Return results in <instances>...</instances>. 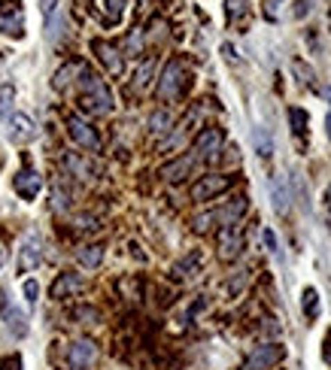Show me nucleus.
I'll return each mask as SVG.
<instances>
[{
  "instance_id": "nucleus-1",
  "label": "nucleus",
  "mask_w": 331,
  "mask_h": 370,
  "mask_svg": "<svg viewBox=\"0 0 331 370\" xmlns=\"http://www.w3.org/2000/svg\"><path fill=\"white\" fill-rule=\"evenodd\" d=\"M79 106L92 115L113 113V91L106 88V82L97 79L86 64H82V70H79Z\"/></svg>"
},
{
  "instance_id": "nucleus-2",
  "label": "nucleus",
  "mask_w": 331,
  "mask_h": 370,
  "mask_svg": "<svg viewBox=\"0 0 331 370\" xmlns=\"http://www.w3.org/2000/svg\"><path fill=\"white\" fill-rule=\"evenodd\" d=\"M188 73H186V64L183 61H168L164 64V73H161V79H159V97L161 100H179L183 97V91L188 86Z\"/></svg>"
},
{
  "instance_id": "nucleus-3",
  "label": "nucleus",
  "mask_w": 331,
  "mask_h": 370,
  "mask_svg": "<svg viewBox=\"0 0 331 370\" xmlns=\"http://www.w3.org/2000/svg\"><path fill=\"white\" fill-rule=\"evenodd\" d=\"M222 131H216V128H207V131H201L197 134V140H195V146H192V155L195 158V164L197 161H219V152H222Z\"/></svg>"
},
{
  "instance_id": "nucleus-4",
  "label": "nucleus",
  "mask_w": 331,
  "mask_h": 370,
  "mask_svg": "<svg viewBox=\"0 0 331 370\" xmlns=\"http://www.w3.org/2000/svg\"><path fill=\"white\" fill-rule=\"evenodd\" d=\"M0 33L13 40L24 37V10L19 0H0Z\"/></svg>"
},
{
  "instance_id": "nucleus-5",
  "label": "nucleus",
  "mask_w": 331,
  "mask_h": 370,
  "mask_svg": "<svg viewBox=\"0 0 331 370\" xmlns=\"http://www.w3.org/2000/svg\"><path fill=\"white\" fill-rule=\"evenodd\" d=\"M228 188H231V176L210 173V176H201V179L192 185V198L197 200V204H204V200H213V198L225 195Z\"/></svg>"
},
{
  "instance_id": "nucleus-6",
  "label": "nucleus",
  "mask_w": 331,
  "mask_h": 370,
  "mask_svg": "<svg viewBox=\"0 0 331 370\" xmlns=\"http://www.w3.org/2000/svg\"><path fill=\"white\" fill-rule=\"evenodd\" d=\"M0 316H3V325L13 337H24V334H28V316L13 304L10 294H6L3 289H0Z\"/></svg>"
},
{
  "instance_id": "nucleus-7",
  "label": "nucleus",
  "mask_w": 331,
  "mask_h": 370,
  "mask_svg": "<svg viewBox=\"0 0 331 370\" xmlns=\"http://www.w3.org/2000/svg\"><path fill=\"white\" fill-rule=\"evenodd\" d=\"M67 131H70V137H73L76 146L88 149V152H101V137H97V131L86 119H82V115H70V119H67Z\"/></svg>"
},
{
  "instance_id": "nucleus-8",
  "label": "nucleus",
  "mask_w": 331,
  "mask_h": 370,
  "mask_svg": "<svg viewBox=\"0 0 331 370\" xmlns=\"http://www.w3.org/2000/svg\"><path fill=\"white\" fill-rule=\"evenodd\" d=\"M243 252V228L237 222L222 225L219 231V258L222 262H234V258Z\"/></svg>"
},
{
  "instance_id": "nucleus-9",
  "label": "nucleus",
  "mask_w": 331,
  "mask_h": 370,
  "mask_svg": "<svg viewBox=\"0 0 331 370\" xmlns=\"http://www.w3.org/2000/svg\"><path fill=\"white\" fill-rule=\"evenodd\" d=\"M283 355H286V349L280 343H264V346H255V352L246 358L243 370H271L283 361Z\"/></svg>"
},
{
  "instance_id": "nucleus-10",
  "label": "nucleus",
  "mask_w": 331,
  "mask_h": 370,
  "mask_svg": "<svg viewBox=\"0 0 331 370\" xmlns=\"http://www.w3.org/2000/svg\"><path fill=\"white\" fill-rule=\"evenodd\" d=\"M43 262V243L34 231L22 240V249H19V273H31L37 271V264Z\"/></svg>"
},
{
  "instance_id": "nucleus-11",
  "label": "nucleus",
  "mask_w": 331,
  "mask_h": 370,
  "mask_svg": "<svg viewBox=\"0 0 331 370\" xmlns=\"http://www.w3.org/2000/svg\"><path fill=\"white\" fill-rule=\"evenodd\" d=\"M95 358H97V346L92 340H76V343H70V349H67V364L70 370H88L95 364Z\"/></svg>"
},
{
  "instance_id": "nucleus-12",
  "label": "nucleus",
  "mask_w": 331,
  "mask_h": 370,
  "mask_svg": "<svg viewBox=\"0 0 331 370\" xmlns=\"http://www.w3.org/2000/svg\"><path fill=\"white\" fill-rule=\"evenodd\" d=\"M6 134H10L13 143H31L37 137V124L31 115L24 113H13L10 119H6Z\"/></svg>"
},
{
  "instance_id": "nucleus-13",
  "label": "nucleus",
  "mask_w": 331,
  "mask_h": 370,
  "mask_svg": "<svg viewBox=\"0 0 331 370\" xmlns=\"http://www.w3.org/2000/svg\"><path fill=\"white\" fill-rule=\"evenodd\" d=\"M13 188H15V195H19L22 200H34L40 195V188H43V179H40L37 170L24 167V170H19L13 176Z\"/></svg>"
},
{
  "instance_id": "nucleus-14",
  "label": "nucleus",
  "mask_w": 331,
  "mask_h": 370,
  "mask_svg": "<svg viewBox=\"0 0 331 370\" xmlns=\"http://www.w3.org/2000/svg\"><path fill=\"white\" fill-rule=\"evenodd\" d=\"M92 49H95V55L101 58V64L113 73V77H122V70H125V58L119 55V49H115L113 43H104V40H95Z\"/></svg>"
},
{
  "instance_id": "nucleus-15",
  "label": "nucleus",
  "mask_w": 331,
  "mask_h": 370,
  "mask_svg": "<svg viewBox=\"0 0 331 370\" xmlns=\"http://www.w3.org/2000/svg\"><path fill=\"white\" fill-rule=\"evenodd\" d=\"M86 289V280L79 273H61L58 280L52 282V298L55 300H64V298H76V294Z\"/></svg>"
},
{
  "instance_id": "nucleus-16",
  "label": "nucleus",
  "mask_w": 331,
  "mask_h": 370,
  "mask_svg": "<svg viewBox=\"0 0 331 370\" xmlns=\"http://www.w3.org/2000/svg\"><path fill=\"white\" fill-rule=\"evenodd\" d=\"M289 204H292V198H289L286 179L283 176H274V179H271V207H274L277 213H289Z\"/></svg>"
},
{
  "instance_id": "nucleus-17",
  "label": "nucleus",
  "mask_w": 331,
  "mask_h": 370,
  "mask_svg": "<svg viewBox=\"0 0 331 370\" xmlns=\"http://www.w3.org/2000/svg\"><path fill=\"white\" fill-rule=\"evenodd\" d=\"M192 167H195V158L186 155V158H177L173 164H164V167H161V176H164L168 182H179V179H186Z\"/></svg>"
},
{
  "instance_id": "nucleus-18",
  "label": "nucleus",
  "mask_w": 331,
  "mask_h": 370,
  "mask_svg": "<svg viewBox=\"0 0 331 370\" xmlns=\"http://www.w3.org/2000/svg\"><path fill=\"white\" fill-rule=\"evenodd\" d=\"M64 167H67L73 176H79V179H92V173H95L92 167L86 164V158L76 155V152H67V155H64Z\"/></svg>"
},
{
  "instance_id": "nucleus-19",
  "label": "nucleus",
  "mask_w": 331,
  "mask_h": 370,
  "mask_svg": "<svg viewBox=\"0 0 331 370\" xmlns=\"http://www.w3.org/2000/svg\"><path fill=\"white\" fill-rule=\"evenodd\" d=\"M79 70H82V61H70V64H64L61 70L55 73V79H52V88H55V91H64V88H67L70 82H73L70 77H76Z\"/></svg>"
},
{
  "instance_id": "nucleus-20",
  "label": "nucleus",
  "mask_w": 331,
  "mask_h": 370,
  "mask_svg": "<svg viewBox=\"0 0 331 370\" xmlns=\"http://www.w3.org/2000/svg\"><path fill=\"white\" fill-rule=\"evenodd\" d=\"M252 143H255V152H259L261 158H271L274 155V140H271V131L268 128H255L252 131Z\"/></svg>"
},
{
  "instance_id": "nucleus-21",
  "label": "nucleus",
  "mask_w": 331,
  "mask_h": 370,
  "mask_svg": "<svg viewBox=\"0 0 331 370\" xmlns=\"http://www.w3.org/2000/svg\"><path fill=\"white\" fill-rule=\"evenodd\" d=\"M76 258H79V264H82V267L95 271V267L104 262V246H82Z\"/></svg>"
},
{
  "instance_id": "nucleus-22",
  "label": "nucleus",
  "mask_w": 331,
  "mask_h": 370,
  "mask_svg": "<svg viewBox=\"0 0 331 370\" xmlns=\"http://www.w3.org/2000/svg\"><path fill=\"white\" fill-rule=\"evenodd\" d=\"M301 309H304V316H307V319L319 316V291L313 289V285H307L304 294H301Z\"/></svg>"
},
{
  "instance_id": "nucleus-23",
  "label": "nucleus",
  "mask_w": 331,
  "mask_h": 370,
  "mask_svg": "<svg viewBox=\"0 0 331 370\" xmlns=\"http://www.w3.org/2000/svg\"><path fill=\"white\" fill-rule=\"evenodd\" d=\"M170 124H173V115L168 113V109H159V113H152V115H149V131H152V134H159V137H161V134H168V131H170Z\"/></svg>"
},
{
  "instance_id": "nucleus-24",
  "label": "nucleus",
  "mask_w": 331,
  "mask_h": 370,
  "mask_svg": "<svg viewBox=\"0 0 331 370\" xmlns=\"http://www.w3.org/2000/svg\"><path fill=\"white\" fill-rule=\"evenodd\" d=\"M289 122H292L295 137H307V113H304V109H298V106L289 109Z\"/></svg>"
},
{
  "instance_id": "nucleus-25",
  "label": "nucleus",
  "mask_w": 331,
  "mask_h": 370,
  "mask_svg": "<svg viewBox=\"0 0 331 370\" xmlns=\"http://www.w3.org/2000/svg\"><path fill=\"white\" fill-rule=\"evenodd\" d=\"M125 3H128V0H104V6H106L104 22L106 24H119L122 22V13H125Z\"/></svg>"
},
{
  "instance_id": "nucleus-26",
  "label": "nucleus",
  "mask_w": 331,
  "mask_h": 370,
  "mask_svg": "<svg viewBox=\"0 0 331 370\" xmlns=\"http://www.w3.org/2000/svg\"><path fill=\"white\" fill-rule=\"evenodd\" d=\"M225 13H228L231 22L243 19V15L250 13V0H225Z\"/></svg>"
},
{
  "instance_id": "nucleus-27",
  "label": "nucleus",
  "mask_w": 331,
  "mask_h": 370,
  "mask_svg": "<svg viewBox=\"0 0 331 370\" xmlns=\"http://www.w3.org/2000/svg\"><path fill=\"white\" fill-rule=\"evenodd\" d=\"M13 97H15L13 86L0 88V119H10V115H13Z\"/></svg>"
},
{
  "instance_id": "nucleus-28",
  "label": "nucleus",
  "mask_w": 331,
  "mask_h": 370,
  "mask_svg": "<svg viewBox=\"0 0 331 370\" xmlns=\"http://www.w3.org/2000/svg\"><path fill=\"white\" fill-rule=\"evenodd\" d=\"M152 70H155V58H146V61L140 64V70H137L134 86H137V88H146V86H149V79H152Z\"/></svg>"
},
{
  "instance_id": "nucleus-29",
  "label": "nucleus",
  "mask_w": 331,
  "mask_h": 370,
  "mask_svg": "<svg viewBox=\"0 0 331 370\" xmlns=\"http://www.w3.org/2000/svg\"><path fill=\"white\" fill-rule=\"evenodd\" d=\"M22 294H24V300H28V304H37V298H40V285H37V280H24Z\"/></svg>"
},
{
  "instance_id": "nucleus-30",
  "label": "nucleus",
  "mask_w": 331,
  "mask_h": 370,
  "mask_svg": "<svg viewBox=\"0 0 331 370\" xmlns=\"http://www.w3.org/2000/svg\"><path fill=\"white\" fill-rule=\"evenodd\" d=\"M295 73H298V77H304L301 82H307V86H316V79H313V70H310V67H307V64H301V61H295Z\"/></svg>"
},
{
  "instance_id": "nucleus-31",
  "label": "nucleus",
  "mask_w": 331,
  "mask_h": 370,
  "mask_svg": "<svg viewBox=\"0 0 331 370\" xmlns=\"http://www.w3.org/2000/svg\"><path fill=\"white\" fill-rule=\"evenodd\" d=\"M40 10H43V15H46V24H52L55 10H58V0H40Z\"/></svg>"
},
{
  "instance_id": "nucleus-32",
  "label": "nucleus",
  "mask_w": 331,
  "mask_h": 370,
  "mask_svg": "<svg viewBox=\"0 0 331 370\" xmlns=\"http://www.w3.org/2000/svg\"><path fill=\"white\" fill-rule=\"evenodd\" d=\"M140 46H143V40H140V31H134V33L128 37V52H131V55H140Z\"/></svg>"
},
{
  "instance_id": "nucleus-33",
  "label": "nucleus",
  "mask_w": 331,
  "mask_h": 370,
  "mask_svg": "<svg viewBox=\"0 0 331 370\" xmlns=\"http://www.w3.org/2000/svg\"><path fill=\"white\" fill-rule=\"evenodd\" d=\"M197 262H201V255H197V252H192V255H188V258H186V262H183V264H177V273H179V276H183V273L188 271V267H195Z\"/></svg>"
},
{
  "instance_id": "nucleus-34",
  "label": "nucleus",
  "mask_w": 331,
  "mask_h": 370,
  "mask_svg": "<svg viewBox=\"0 0 331 370\" xmlns=\"http://www.w3.org/2000/svg\"><path fill=\"white\" fill-rule=\"evenodd\" d=\"M0 370H22V358L19 355H10V358L3 361V367H0Z\"/></svg>"
},
{
  "instance_id": "nucleus-35",
  "label": "nucleus",
  "mask_w": 331,
  "mask_h": 370,
  "mask_svg": "<svg viewBox=\"0 0 331 370\" xmlns=\"http://www.w3.org/2000/svg\"><path fill=\"white\" fill-rule=\"evenodd\" d=\"M310 13V0H298V10H295V15L301 19V15H307Z\"/></svg>"
},
{
  "instance_id": "nucleus-36",
  "label": "nucleus",
  "mask_w": 331,
  "mask_h": 370,
  "mask_svg": "<svg viewBox=\"0 0 331 370\" xmlns=\"http://www.w3.org/2000/svg\"><path fill=\"white\" fill-rule=\"evenodd\" d=\"M73 319H97V309H76Z\"/></svg>"
},
{
  "instance_id": "nucleus-37",
  "label": "nucleus",
  "mask_w": 331,
  "mask_h": 370,
  "mask_svg": "<svg viewBox=\"0 0 331 370\" xmlns=\"http://www.w3.org/2000/svg\"><path fill=\"white\" fill-rule=\"evenodd\" d=\"M264 243H268V249H271V252H277V237H274L271 231H264Z\"/></svg>"
},
{
  "instance_id": "nucleus-38",
  "label": "nucleus",
  "mask_w": 331,
  "mask_h": 370,
  "mask_svg": "<svg viewBox=\"0 0 331 370\" xmlns=\"http://www.w3.org/2000/svg\"><path fill=\"white\" fill-rule=\"evenodd\" d=\"M325 134H328V140H331V109H328V115H325Z\"/></svg>"
},
{
  "instance_id": "nucleus-39",
  "label": "nucleus",
  "mask_w": 331,
  "mask_h": 370,
  "mask_svg": "<svg viewBox=\"0 0 331 370\" xmlns=\"http://www.w3.org/2000/svg\"><path fill=\"white\" fill-rule=\"evenodd\" d=\"M325 204L331 207V185H328V188H325Z\"/></svg>"
},
{
  "instance_id": "nucleus-40",
  "label": "nucleus",
  "mask_w": 331,
  "mask_h": 370,
  "mask_svg": "<svg viewBox=\"0 0 331 370\" xmlns=\"http://www.w3.org/2000/svg\"><path fill=\"white\" fill-rule=\"evenodd\" d=\"M328 228H331V218H328Z\"/></svg>"
}]
</instances>
